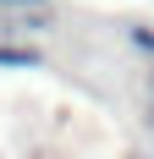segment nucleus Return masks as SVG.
<instances>
[{"mask_svg":"<svg viewBox=\"0 0 154 159\" xmlns=\"http://www.w3.org/2000/svg\"><path fill=\"white\" fill-rule=\"evenodd\" d=\"M33 61H39L33 49H6L0 44V66H33Z\"/></svg>","mask_w":154,"mask_h":159,"instance_id":"obj_1","label":"nucleus"},{"mask_svg":"<svg viewBox=\"0 0 154 159\" xmlns=\"http://www.w3.org/2000/svg\"><path fill=\"white\" fill-rule=\"evenodd\" d=\"M0 6H44V0H0Z\"/></svg>","mask_w":154,"mask_h":159,"instance_id":"obj_2","label":"nucleus"}]
</instances>
